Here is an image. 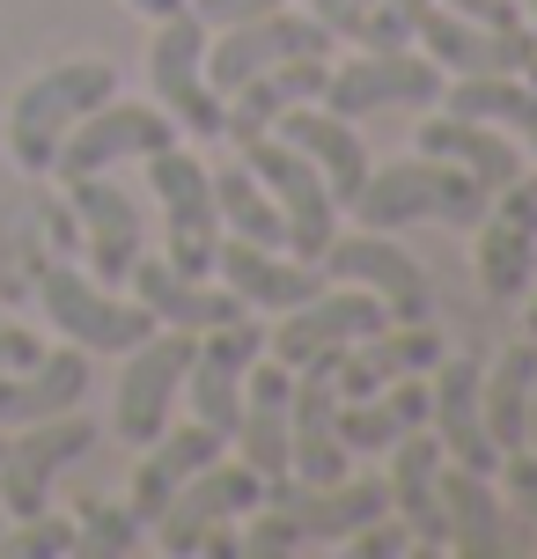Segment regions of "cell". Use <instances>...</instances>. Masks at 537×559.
Listing matches in <instances>:
<instances>
[{
    "label": "cell",
    "instance_id": "cell-1",
    "mask_svg": "<svg viewBox=\"0 0 537 559\" xmlns=\"http://www.w3.org/2000/svg\"><path fill=\"white\" fill-rule=\"evenodd\" d=\"M486 185L464 177L456 163H434V155H405V163H368L361 192L346 199V214L361 228H413V222H450L472 228L486 214Z\"/></svg>",
    "mask_w": 537,
    "mask_h": 559
},
{
    "label": "cell",
    "instance_id": "cell-2",
    "mask_svg": "<svg viewBox=\"0 0 537 559\" xmlns=\"http://www.w3.org/2000/svg\"><path fill=\"white\" fill-rule=\"evenodd\" d=\"M104 96H118V67L111 59H59V67L37 74V82H23L15 104H8V155H15V169L52 177L59 140L74 133L82 111H96Z\"/></svg>",
    "mask_w": 537,
    "mask_h": 559
},
{
    "label": "cell",
    "instance_id": "cell-3",
    "mask_svg": "<svg viewBox=\"0 0 537 559\" xmlns=\"http://www.w3.org/2000/svg\"><path fill=\"white\" fill-rule=\"evenodd\" d=\"M147 192L163 206V236H170V265L192 280H214V251H222V206H214V163H199L184 140L147 155Z\"/></svg>",
    "mask_w": 537,
    "mask_h": 559
},
{
    "label": "cell",
    "instance_id": "cell-4",
    "mask_svg": "<svg viewBox=\"0 0 537 559\" xmlns=\"http://www.w3.org/2000/svg\"><path fill=\"white\" fill-rule=\"evenodd\" d=\"M324 111L368 118V111H427L442 104V67L420 45H354L346 59H332L324 74Z\"/></svg>",
    "mask_w": 537,
    "mask_h": 559
},
{
    "label": "cell",
    "instance_id": "cell-5",
    "mask_svg": "<svg viewBox=\"0 0 537 559\" xmlns=\"http://www.w3.org/2000/svg\"><path fill=\"white\" fill-rule=\"evenodd\" d=\"M37 302L52 317V332L67 338V346H82V354H126V346H141V338L155 332V317H147L133 295L104 287V280L82 273V265H45V273H37Z\"/></svg>",
    "mask_w": 537,
    "mask_h": 559
},
{
    "label": "cell",
    "instance_id": "cell-6",
    "mask_svg": "<svg viewBox=\"0 0 537 559\" xmlns=\"http://www.w3.org/2000/svg\"><path fill=\"white\" fill-rule=\"evenodd\" d=\"M192 338L199 332H177V324H155L141 346L118 354V391H111V427L126 442L141 449L155 442L163 427L177 419V397H184V368H192Z\"/></svg>",
    "mask_w": 537,
    "mask_h": 559
},
{
    "label": "cell",
    "instance_id": "cell-7",
    "mask_svg": "<svg viewBox=\"0 0 537 559\" xmlns=\"http://www.w3.org/2000/svg\"><path fill=\"white\" fill-rule=\"evenodd\" d=\"M147 88L177 118V133L222 140V88L206 82V23L192 8H177V15L155 23V37H147Z\"/></svg>",
    "mask_w": 537,
    "mask_h": 559
},
{
    "label": "cell",
    "instance_id": "cell-8",
    "mask_svg": "<svg viewBox=\"0 0 537 559\" xmlns=\"http://www.w3.org/2000/svg\"><path fill=\"white\" fill-rule=\"evenodd\" d=\"M236 155L258 169V185L273 192V206H281V222H287V251L295 258H310L339 236V199H332V185L317 177V163L302 155V147H287L281 133H251V140H236Z\"/></svg>",
    "mask_w": 537,
    "mask_h": 559
},
{
    "label": "cell",
    "instance_id": "cell-9",
    "mask_svg": "<svg viewBox=\"0 0 537 559\" xmlns=\"http://www.w3.org/2000/svg\"><path fill=\"white\" fill-rule=\"evenodd\" d=\"M332 45L339 37L317 23L310 8H265V15L206 29V82L228 96L236 82H251L258 67H273V59H332Z\"/></svg>",
    "mask_w": 537,
    "mask_h": 559
},
{
    "label": "cell",
    "instance_id": "cell-10",
    "mask_svg": "<svg viewBox=\"0 0 537 559\" xmlns=\"http://www.w3.org/2000/svg\"><path fill=\"white\" fill-rule=\"evenodd\" d=\"M177 140V118L163 104H126V96H104L96 111H82V126L59 140L52 155V177L59 185H74V177H104L118 163H147L155 147H170Z\"/></svg>",
    "mask_w": 537,
    "mask_h": 559
},
{
    "label": "cell",
    "instance_id": "cell-11",
    "mask_svg": "<svg viewBox=\"0 0 537 559\" xmlns=\"http://www.w3.org/2000/svg\"><path fill=\"white\" fill-rule=\"evenodd\" d=\"M472 273L493 302H523V287L537 280V169L486 199V214L472 222Z\"/></svg>",
    "mask_w": 537,
    "mask_h": 559
},
{
    "label": "cell",
    "instance_id": "cell-12",
    "mask_svg": "<svg viewBox=\"0 0 537 559\" xmlns=\"http://www.w3.org/2000/svg\"><path fill=\"white\" fill-rule=\"evenodd\" d=\"M317 273L324 280H339V287H368L375 302L391 309V317H434V287H427L420 273V258L405 251V243H391L383 228H339L324 251H317Z\"/></svg>",
    "mask_w": 537,
    "mask_h": 559
},
{
    "label": "cell",
    "instance_id": "cell-13",
    "mask_svg": "<svg viewBox=\"0 0 537 559\" xmlns=\"http://www.w3.org/2000/svg\"><path fill=\"white\" fill-rule=\"evenodd\" d=\"M265 493H273V478H258L243 456H228V449H222L214 464H199L170 501H163V515H155V545L177 552V559H192L199 531H214V523H243Z\"/></svg>",
    "mask_w": 537,
    "mask_h": 559
},
{
    "label": "cell",
    "instance_id": "cell-14",
    "mask_svg": "<svg viewBox=\"0 0 537 559\" xmlns=\"http://www.w3.org/2000/svg\"><path fill=\"white\" fill-rule=\"evenodd\" d=\"M96 427L82 413H52V419H29L15 427V442L0 449V515H37L52 508V486L67 464H82Z\"/></svg>",
    "mask_w": 537,
    "mask_h": 559
},
{
    "label": "cell",
    "instance_id": "cell-15",
    "mask_svg": "<svg viewBox=\"0 0 537 559\" xmlns=\"http://www.w3.org/2000/svg\"><path fill=\"white\" fill-rule=\"evenodd\" d=\"M67 214H74V243L88 251V273L104 280V287H126V273L147 251L141 199L126 192V185H111V169H104V177H74L67 185Z\"/></svg>",
    "mask_w": 537,
    "mask_h": 559
},
{
    "label": "cell",
    "instance_id": "cell-16",
    "mask_svg": "<svg viewBox=\"0 0 537 559\" xmlns=\"http://www.w3.org/2000/svg\"><path fill=\"white\" fill-rule=\"evenodd\" d=\"M375 324H391V309L375 302L368 287H339V280H324L310 302L281 309V324L265 332V346H273V361L302 368V361H317V354H339V346L368 338Z\"/></svg>",
    "mask_w": 537,
    "mask_h": 559
},
{
    "label": "cell",
    "instance_id": "cell-17",
    "mask_svg": "<svg viewBox=\"0 0 537 559\" xmlns=\"http://www.w3.org/2000/svg\"><path fill=\"white\" fill-rule=\"evenodd\" d=\"M265 501L287 515V531H295V545L302 552H317V545H346V537L361 531V523H375L383 508H391V486L383 478H324V486H302V478H273V493Z\"/></svg>",
    "mask_w": 537,
    "mask_h": 559
},
{
    "label": "cell",
    "instance_id": "cell-18",
    "mask_svg": "<svg viewBox=\"0 0 537 559\" xmlns=\"http://www.w3.org/2000/svg\"><path fill=\"white\" fill-rule=\"evenodd\" d=\"M258 354H265V332H258V317L243 309V317H228V324H206V332L192 338V368H184V405H192V419H206V427H236V405H243V376L258 368Z\"/></svg>",
    "mask_w": 537,
    "mask_h": 559
},
{
    "label": "cell",
    "instance_id": "cell-19",
    "mask_svg": "<svg viewBox=\"0 0 537 559\" xmlns=\"http://www.w3.org/2000/svg\"><path fill=\"white\" fill-rule=\"evenodd\" d=\"M479 376H486L479 354H450L442 346V361L427 368V427H434V442H442L450 464H464V472H501V449L486 435Z\"/></svg>",
    "mask_w": 537,
    "mask_h": 559
},
{
    "label": "cell",
    "instance_id": "cell-20",
    "mask_svg": "<svg viewBox=\"0 0 537 559\" xmlns=\"http://www.w3.org/2000/svg\"><path fill=\"white\" fill-rule=\"evenodd\" d=\"M413 45L442 67V82H456V74H523L537 52V37L523 23L493 29V23H464L450 8H427L420 23H413Z\"/></svg>",
    "mask_w": 537,
    "mask_h": 559
},
{
    "label": "cell",
    "instance_id": "cell-21",
    "mask_svg": "<svg viewBox=\"0 0 537 559\" xmlns=\"http://www.w3.org/2000/svg\"><path fill=\"white\" fill-rule=\"evenodd\" d=\"M214 280H222L251 317H265V309L281 317V309L310 302L317 287H324V273H317L310 258L273 251V243H243V236H222V251H214Z\"/></svg>",
    "mask_w": 537,
    "mask_h": 559
},
{
    "label": "cell",
    "instance_id": "cell-22",
    "mask_svg": "<svg viewBox=\"0 0 537 559\" xmlns=\"http://www.w3.org/2000/svg\"><path fill=\"white\" fill-rule=\"evenodd\" d=\"M442 361V332H434V317H391V324H375L368 338H354L339 361H332V383L339 397H368L397 383V376H427V368Z\"/></svg>",
    "mask_w": 537,
    "mask_h": 559
},
{
    "label": "cell",
    "instance_id": "cell-23",
    "mask_svg": "<svg viewBox=\"0 0 537 559\" xmlns=\"http://www.w3.org/2000/svg\"><path fill=\"white\" fill-rule=\"evenodd\" d=\"M383 486H391V515L413 531L420 552H450V531H442V442L434 427H413L383 449Z\"/></svg>",
    "mask_w": 537,
    "mask_h": 559
},
{
    "label": "cell",
    "instance_id": "cell-24",
    "mask_svg": "<svg viewBox=\"0 0 537 559\" xmlns=\"http://www.w3.org/2000/svg\"><path fill=\"white\" fill-rule=\"evenodd\" d=\"M413 155H434V163H456L464 177H479L486 192H501L523 177V140L486 126V118H464V111H434L413 126Z\"/></svg>",
    "mask_w": 537,
    "mask_h": 559
},
{
    "label": "cell",
    "instance_id": "cell-25",
    "mask_svg": "<svg viewBox=\"0 0 537 559\" xmlns=\"http://www.w3.org/2000/svg\"><path fill=\"white\" fill-rule=\"evenodd\" d=\"M273 133L287 140V147H302L317 163V177L332 185V199H339V214H346V199L361 192V177H368V140H361V118H339V111H324V104H295V111L273 118Z\"/></svg>",
    "mask_w": 537,
    "mask_h": 559
},
{
    "label": "cell",
    "instance_id": "cell-26",
    "mask_svg": "<svg viewBox=\"0 0 537 559\" xmlns=\"http://www.w3.org/2000/svg\"><path fill=\"white\" fill-rule=\"evenodd\" d=\"M287 391H295V368L258 354V368L243 376L236 427H228V449H236L258 478H287Z\"/></svg>",
    "mask_w": 537,
    "mask_h": 559
},
{
    "label": "cell",
    "instance_id": "cell-27",
    "mask_svg": "<svg viewBox=\"0 0 537 559\" xmlns=\"http://www.w3.org/2000/svg\"><path fill=\"white\" fill-rule=\"evenodd\" d=\"M222 449H228L222 427H206V419H170L155 442H141V464H133V493H126V508H133L141 523H155L163 501H170L199 464H214Z\"/></svg>",
    "mask_w": 537,
    "mask_h": 559
},
{
    "label": "cell",
    "instance_id": "cell-28",
    "mask_svg": "<svg viewBox=\"0 0 537 559\" xmlns=\"http://www.w3.org/2000/svg\"><path fill=\"white\" fill-rule=\"evenodd\" d=\"M126 287H133V302H141L155 324H177V332H206V324L243 317V302L228 295L222 280H192V273H177L170 258H155V251H141V265L126 273Z\"/></svg>",
    "mask_w": 537,
    "mask_h": 559
},
{
    "label": "cell",
    "instance_id": "cell-29",
    "mask_svg": "<svg viewBox=\"0 0 537 559\" xmlns=\"http://www.w3.org/2000/svg\"><path fill=\"white\" fill-rule=\"evenodd\" d=\"M324 74H332V59H273V67H258L251 82H236L222 96V133L228 140L273 133V118H281V111L324 96Z\"/></svg>",
    "mask_w": 537,
    "mask_h": 559
},
{
    "label": "cell",
    "instance_id": "cell-30",
    "mask_svg": "<svg viewBox=\"0 0 537 559\" xmlns=\"http://www.w3.org/2000/svg\"><path fill=\"white\" fill-rule=\"evenodd\" d=\"M88 391V354L82 346H45L37 361L0 376V427H29V419L74 413Z\"/></svg>",
    "mask_w": 537,
    "mask_h": 559
},
{
    "label": "cell",
    "instance_id": "cell-31",
    "mask_svg": "<svg viewBox=\"0 0 537 559\" xmlns=\"http://www.w3.org/2000/svg\"><path fill=\"white\" fill-rule=\"evenodd\" d=\"M413 427H427V376H397L368 397H339V442L354 456H383Z\"/></svg>",
    "mask_w": 537,
    "mask_h": 559
},
{
    "label": "cell",
    "instance_id": "cell-32",
    "mask_svg": "<svg viewBox=\"0 0 537 559\" xmlns=\"http://www.w3.org/2000/svg\"><path fill=\"white\" fill-rule=\"evenodd\" d=\"M442 531H450V552L464 559L501 552V486H493V472H464V464L442 456Z\"/></svg>",
    "mask_w": 537,
    "mask_h": 559
},
{
    "label": "cell",
    "instance_id": "cell-33",
    "mask_svg": "<svg viewBox=\"0 0 537 559\" xmlns=\"http://www.w3.org/2000/svg\"><path fill=\"white\" fill-rule=\"evenodd\" d=\"M530 383H537V338H515V346H501V354L486 361V376H479L486 435H493V449H501V456H509V449H523V419H530Z\"/></svg>",
    "mask_w": 537,
    "mask_h": 559
},
{
    "label": "cell",
    "instance_id": "cell-34",
    "mask_svg": "<svg viewBox=\"0 0 537 559\" xmlns=\"http://www.w3.org/2000/svg\"><path fill=\"white\" fill-rule=\"evenodd\" d=\"M442 111L486 118V126L515 133L537 155V88L523 74H456V82H442Z\"/></svg>",
    "mask_w": 537,
    "mask_h": 559
},
{
    "label": "cell",
    "instance_id": "cell-35",
    "mask_svg": "<svg viewBox=\"0 0 537 559\" xmlns=\"http://www.w3.org/2000/svg\"><path fill=\"white\" fill-rule=\"evenodd\" d=\"M214 206H222V236H243V243H273L287 251V222L273 192L258 185V169L236 155V163H214Z\"/></svg>",
    "mask_w": 537,
    "mask_h": 559
},
{
    "label": "cell",
    "instance_id": "cell-36",
    "mask_svg": "<svg viewBox=\"0 0 537 559\" xmlns=\"http://www.w3.org/2000/svg\"><path fill=\"white\" fill-rule=\"evenodd\" d=\"M141 537H147V523L126 501H88L74 515V552L82 559H126V552H141Z\"/></svg>",
    "mask_w": 537,
    "mask_h": 559
},
{
    "label": "cell",
    "instance_id": "cell-37",
    "mask_svg": "<svg viewBox=\"0 0 537 559\" xmlns=\"http://www.w3.org/2000/svg\"><path fill=\"white\" fill-rule=\"evenodd\" d=\"M0 552L8 559H67L74 552V515H52V508L15 515V531L0 537Z\"/></svg>",
    "mask_w": 537,
    "mask_h": 559
},
{
    "label": "cell",
    "instance_id": "cell-38",
    "mask_svg": "<svg viewBox=\"0 0 537 559\" xmlns=\"http://www.w3.org/2000/svg\"><path fill=\"white\" fill-rule=\"evenodd\" d=\"M346 552H354V559H397V552H420V545H413V531L383 508L375 523H361V531L346 537Z\"/></svg>",
    "mask_w": 537,
    "mask_h": 559
},
{
    "label": "cell",
    "instance_id": "cell-39",
    "mask_svg": "<svg viewBox=\"0 0 537 559\" xmlns=\"http://www.w3.org/2000/svg\"><path fill=\"white\" fill-rule=\"evenodd\" d=\"M493 486H501V501H509V508H523V515L537 523V449H509L501 472H493Z\"/></svg>",
    "mask_w": 537,
    "mask_h": 559
},
{
    "label": "cell",
    "instance_id": "cell-40",
    "mask_svg": "<svg viewBox=\"0 0 537 559\" xmlns=\"http://www.w3.org/2000/svg\"><path fill=\"white\" fill-rule=\"evenodd\" d=\"M206 29H222V23H243V15H265V8H287V0H184Z\"/></svg>",
    "mask_w": 537,
    "mask_h": 559
},
{
    "label": "cell",
    "instance_id": "cell-41",
    "mask_svg": "<svg viewBox=\"0 0 537 559\" xmlns=\"http://www.w3.org/2000/svg\"><path fill=\"white\" fill-rule=\"evenodd\" d=\"M434 8H450V15H464V23H493V29H509V23H523L509 0H434ZM530 29V23H523Z\"/></svg>",
    "mask_w": 537,
    "mask_h": 559
},
{
    "label": "cell",
    "instance_id": "cell-42",
    "mask_svg": "<svg viewBox=\"0 0 537 559\" xmlns=\"http://www.w3.org/2000/svg\"><path fill=\"white\" fill-rule=\"evenodd\" d=\"M37 354H45V338L0 317V376H8V368H23V361H37Z\"/></svg>",
    "mask_w": 537,
    "mask_h": 559
},
{
    "label": "cell",
    "instance_id": "cell-43",
    "mask_svg": "<svg viewBox=\"0 0 537 559\" xmlns=\"http://www.w3.org/2000/svg\"><path fill=\"white\" fill-rule=\"evenodd\" d=\"M126 8H133V15H147V23H163V15H177V8H184V0H126Z\"/></svg>",
    "mask_w": 537,
    "mask_h": 559
},
{
    "label": "cell",
    "instance_id": "cell-44",
    "mask_svg": "<svg viewBox=\"0 0 537 559\" xmlns=\"http://www.w3.org/2000/svg\"><path fill=\"white\" fill-rule=\"evenodd\" d=\"M523 332L537 338V280H530V287H523Z\"/></svg>",
    "mask_w": 537,
    "mask_h": 559
},
{
    "label": "cell",
    "instance_id": "cell-45",
    "mask_svg": "<svg viewBox=\"0 0 537 559\" xmlns=\"http://www.w3.org/2000/svg\"><path fill=\"white\" fill-rule=\"evenodd\" d=\"M523 449H537V383H530V419H523Z\"/></svg>",
    "mask_w": 537,
    "mask_h": 559
},
{
    "label": "cell",
    "instance_id": "cell-46",
    "mask_svg": "<svg viewBox=\"0 0 537 559\" xmlns=\"http://www.w3.org/2000/svg\"><path fill=\"white\" fill-rule=\"evenodd\" d=\"M515 15H523V23H530V37H537V0H509Z\"/></svg>",
    "mask_w": 537,
    "mask_h": 559
},
{
    "label": "cell",
    "instance_id": "cell-47",
    "mask_svg": "<svg viewBox=\"0 0 537 559\" xmlns=\"http://www.w3.org/2000/svg\"><path fill=\"white\" fill-rule=\"evenodd\" d=\"M523 82H530V88H537V52H530V67H523Z\"/></svg>",
    "mask_w": 537,
    "mask_h": 559
},
{
    "label": "cell",
    "instance_id": "cell-48",
    "mask_svg": "<svg viewBox=\"0 0 537 559\" xmlns=\"http://www.w3.org/2000/svg\"><path fill=\"white\" fill-rule=\"evenodd\" d=\"M0 449H8V427H0Z\"/></svg>",
    "mask_w": 537,
    "mask_h": 559
}]
</instances>
